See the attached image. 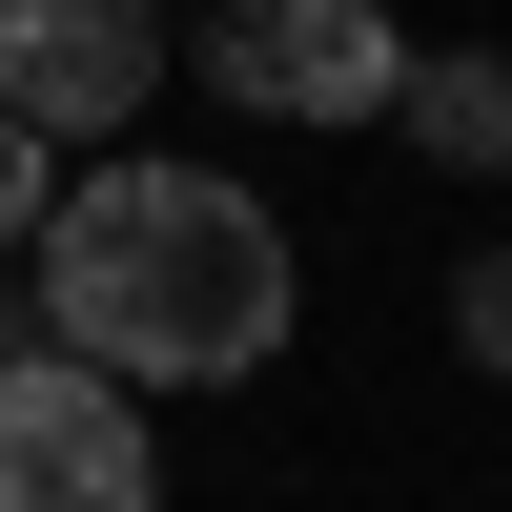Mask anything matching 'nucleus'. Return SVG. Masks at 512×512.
<instances>
[{
  "label": "nucleus",
  "mask_w": 512,
  "mask_h": 512,
  "mask_svg": "<svg viewBox=\"0 0 512 512\" xmlns=\"http://www.w3.org/2000/svg\"><path fill=\"white\" fill-rule=\"evenodd\" d=\"M21 267H41V328L123 390H246L308 328L287 205H246L226 164H82V185H41Z\"/></svg>",
  "instance_id": "f257e3e1"
},
{
  "label": "nucleus",
  "mask_w": 512,
  "mask_h": 512,
  "mask_svg": "<svg viewBox=\"0 0 512 512\" xmlns=\"http://www.w3.org/2000/svg\"><path fill=\"white\" fill-rule=\"evenodd\" d=\"M0 512H164V451L123 410V369H82V349L0 369Z\"/></svg>",
  "instance_id": "f03ea898"
},
{
  "label": "nucleus",
  "mask_w": 512,
  "mask_h": 512,
  "mask_svg": "<svg viewBox=\"0 0 512 512\" xmlns=\"http://www.w3.org/2000/svg\"><path fill=\"white\" fill-rule=\"evenodd\" d=\"M164 41H185L164 0H0V103H21L41 144H123V123L185 82Z\"/></svg>",
  "instance_id": "7ed1b4c3"
},
{
  "label": "nucleus",
  "mask_w": 512,
  "mask_h": 512,
  "mask_svg": "<svg viewBox=\"0 0 512 512\" xmlns=\"http://www.w3.org/2000/svg\"><path fill=\"white\" fill-rule=\"evenodd\" d=\"M390 62L410 41L369 21V0H205V82H226L246 123H369Z\"/></svg>",
  "instance_id": "20e7f679"
},
{
  "label": "nucleus",
  "mask_w": 512,
  "mask_h": 512,
  "mask_svg": "<svg viewBox=\"0 0 512 512\" xmlns=\"http://www.w3.org/2000/svg\"><path fill=\"white\" fill-rule=\"evenodd\" d=\"M369 123H410L431 164H512V62L431 41V62H390V103H369Z\"/></svg>",
  "instance_id": "39448f33"
},
{
  "label": "nucleus",
  "mask_w": 512,
  "mask_h": 512,
  "mask_svg": "<svg viewBox=\"0 0 512 512\" xmlns=\"http://www.w3.org/2000/svg\"><path fill=\"white\" fill-rule=\"evenodd\" d=\"M451 349L512 369V246H472V267H451Z\"/></svg>",
  "instance_id": "423d86ee"
},
{
  "label": "nucleus",
  "mask_w": 512,
  "mask_h": 512,
  "mask_svg": "<svg viewBox=\"0 0 512 512\" xmlns=\"http://www.w3.org/2000/svg\"><path fill=\"white\" fill-rule=\"evenodd\" d=\"M41 185H62V144H41V123H21V103H0V246H21V226H41Z\"/></svg>",
  "instance_id": "0eeeda50"
}]
</instances>
